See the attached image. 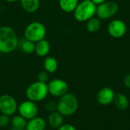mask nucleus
Wrapping results in <instances>:
<instances>
[{
	"instance_id": "21",
	"label": "nucleus",
	"mask_w": 130,
	"mask_h": 130,
	"mask_svg": "<svg viewBox=\"0 0 130 130\" xmlns=\"http://www.w3.org/2000/svg\"><path fill=\"white\" fill-rule=\"evenodd\" d=\"M20 47H21V50L23 53H24L26 54H32L34 53L35 43L25 39L24 40H23L21 43Z\"/></svg>"
},
{
	"instance_id": "15",
	"label": "nucleus",
	"mask_w": 130,
	"mask_h": 130,
	"mask_svg": "<svg viewBox=\"0 0 130 130\" xmlns=\"http://www.w3.org/2000/svg\"><path fill=\"white\" fill-rule=\"evenodd\" d=\"M115 105V107L121 110H126L129 105V101L126 95H125L123 93H117L115 94V97L113 102Z\"/></svg>"
},
{
	"instance_id": "19",
	"label": "nucleus",
	"mask_w": 130,
	"mask_h": 130,
	"mask_svg": "<svg viewBox=\"0 0 130 130\" xmlns=\"http://www.w3.org/2000/svg\"><path fill=\"white\" fill-rule=\"evenodd\" d=\"M86 29L90 33H96L98 32L101 27V19L98 17H93L91 19H89L88 21H86Z\"/></svg>"
},
{
	"instance_id": "23",
	"label": "nucleus",
	"mask_w": 130,
	"mask_h": 130,
	"mask_svg": "<svg viewBox=\"0 0 130 130\" xmlns=\"http://www.w3.org/2000/svg\"><path fill=\"white\" fill-rule=\"evenodd\" d=\"M44 108L47 113H53V112H55L57 110V104L54 101H48L45 104Z\"/></svg>"
},
{
	"instance_id": "16",
	"label": "nucleus",
	"mask_w": 130,
	"mask_h": 130,
	"mask_svg": "<svg viewBox=\"0 0 130 130\" xmlns=\"http://www.w3.org/2000/svg\"><path fill=\"white\" fill-rule=\"evenodd\" d=\"M20 4L23 10L27 13L36 12L39 7L40 2V0H19Z\"/></svg>"
},
{
	"instance_id": "5",
	"label": "nucleus",
	"mask_w": 130,
	"mask_h": 130,
	"mask_svg": "<svg viewBox=\"0 0 130 130\" xmlns=\"http://www.w3.org/2000/svg\"><path fill=\"white\" fill-rule=\"evenodd\" d=\"M24 35L26 40L37 43L45 39L46 35V28L44 24L40 21H32L25 27Z\"/></svg>"
},
{
	"instance_id": "27",
	"label": "nucleus",
	"mask_w": 130,
	"mask_h": 130,
	"mask_svg": "<svg viewBox=\"0 0 130 130\" xmlns=\"http://www.w3.org/2000/svg\"><path fill=\"white\" fill-rule=\"evenodd\" d=\"M94 5H101V4H102V3H104V2H105L107 0H91Z\"/></svg>"
},
{
	"instance_id": "31",
	"label": "nucleus",
	"mask_w": 130,
	"mask_h": 130,
	"mask_svg": "<svg viewBox=\"0 0 130 130\" xmlns=\"http://www.w3.org/2000/svg\"><path fill=\"white\" fill-rule=\"evenodd\" d=\"M45 130H49V129H45Z\"/></svg>"
},
{
	"instance_id": "8",
	"label": "nucleus",
	"mask_w": 130,
	"mask_h": 130,
	"mask_svg": "<svg viewBox=\"0 0 130 130\" xmlns=\"http://www.w3.org/2000/svg\"><path fill=\"white\" fill-rule=\"evenodd\" d=\"M18 102L16 99L10 94H2L0 96V112L1 113L13 116L18 111Z\"/></svg>"
},
{
	"instance_id": "28",
	"label": "nucleus",
	"mask_w": 130,
	"mask_h": 130,
	"mask_svg": "<svg viewBox=\"0 0 130 130\" xmlns=\"http://www.w3.org/2000/svg\"><path fill=\"white\" fill-rule=\"evenodd\" d=\"M5 1L7 2L13 3V2H18V1H19V0H5Z\"/></svg>"
},
{
	"instance_id": "3",
	"label": "nucleus",
	"mask_w": 130,
	"mask_h": 130,
	"mask_svg": "<svg viewBox=\"0 0 130 130\" xmlns=\"http://www.w3.org/2000/svg\"><path fill=\"white\" fill-rule=\"evenodd\" d=\"M49 95L47 83L39 81L31 83L26 89V97L27 100L37 103L43 101Z\"/></svg>"
},
{
	"instance_id": "7",
	"label": "nucleus",
	"mask_w": 130,
	"mask_h": 130,
	"mask_svg": "<svg viewBox=\"0 0 130 130\" xmlns=\"http://www.w3.org/2000/svg\"><path fill=\"white\" fill-rule=\"evenodd\" d=\"M49 94L55 98H60L69 92L68 83L61 78L50 80L47 83Z\"/></svg>"
},
{
	"instance_id": "29",
	"label": "nucleus",
	"mask_w": 130,
	"mask_h": 130,
	"mask_svg": "<svg viewBox=\"0 0 130 130\" xmlns=\"http://www.w3.org/2000/svg\"><path fill=\"white\" fill-rule=\"evenodd\" d=\"M12 130H26L25 129H12Z\"/></svg>"
},
{
	"instance_id": "25",
	"label": "nucleus",
	"mask_w": 130,
	"mask_h": 130,
	"mask_svg": "<svg viewBox=\"0 0 130 130\" xmlns=\"http://www.w3.org/2000/svg\"><path fill=\"white\" fill-rule=\"evenodd\" d=\"M56 130H77L76 128L69 123H64L63 125H62L59 129H57Z\"/></svg>"
},
{
	"instance_id": "20",
	"label": "nucleus",
	"mask_w": 130,
	"mask_h": 130,
	"mask_svg": "<svg viewBox=\"0 0 130 130\" xmlns=\"http://www.w3.org/2000/svg\"><path fill=\"white\" fill-rule=\"evenodd\" d=\"M27 120L20 114L14 115L11 119L10 123L13 129H25Z\"/></svg>"
},
{
	"instance_id": "26",
	"label": "nucleus",
	"mask_w": 130,
	"mask_h": 130,
	"mask_svg": "<svg viewBox=\"0 0 130 130\" xmlns=\"http://www.w3.org/2000/svg\"><path fill=\"white\" fill-rule=\"evenodd\" d=\"M123 84L126 88H127L128 89H130V74H128L125 76V78L123 79Z\"/></svg>"
},
{
	"instance_id": "24",
	"label": "nucleus",
	"mask_w": 130,
	"mask_h": 130,
	"mask_svg": "<svg viewBox=\"0 0 130 130\" xmlns=\"http://www.w3.org/2000/svg\"><path fill=\"white\" fill-rule=\"evenodd\" d=\"M11 119L9 117V116L1 113L0 114V127L1 128H5L6 126H8L10 123Z\"/></svg>"
},
{
	"instance_id": "1",
	"label": "nucleus",
	"mask_w": 130,
	"mask_h": 130,
	"mask_svg": "<svg viewBox=\"0 0 130 130\" xmlns=\"http://www.w3.org/2000/svg\"><path fill=\"white\" fill-rule=\"evenodd\" d=\"M19 43L15 30L10 26L0 27V53L9 54L14 52Z\"/></svg>"
},
{
	"instance_id": "13",
	"label": "nucleus",
	"mask_w": 130,
	"mask_h": 130,
	"mask_svg": "<svg viewBox=\"0 0 130 130\" xmlns=\"http://www.w3.org/2000/svg\"><path fill=\"white\" fill-rule=\"evenodd\" d=\"M50 52V44L48 40L43 39L35 43L34 53L40 57H46Z\"/></svg>"
},
{
	"instance_id": "17",
	"label": "nucleus",
	"mask_w": 130,
	"mask_h": 130,
	"mask_svg": "<svg viewBox=\"0 0 130 130\" xmlns=\"http://www.w3.org/2000/svg\"><path fill=\"white\" fill-rule=\"evenodd\" d=\"M43 67L46 72L49 74H53L56 72L58 69V62L54 57L47 56L43 61Z\"/></svg>"
},
{
	"instance_id": "22",
	"label": "nucleus",
	"mask_w": 130,
	"mask_h": 130,
	"mask_svg": "<svg viewBox=\"0 0 130 130\" xmlns=\"http://www.w3.org/2000/svg\"><path fill=\"white\" fill-rule=\"evenodd\" d=\"M50 79V74L44 71H41L38 73L37 75V81L41 82H44V83H48Z\"/></svg>"
},
{
	"instance_id": "11",
	"label": "nucleus",
	"mask_w": 130,
	"mask_h": 130,
	"mask_svg": "<svg viewBox=\"0 0 130 130\" xmlns=\"http://www.w3.org/2000/svg\"><path fill=\"white\" fill-rule=\"evenodd\" d=\"M115 92L110 87H104L98 91L96 94V101L101 106H107L113 102Z\"/></svg>"
},
{
	"instance_id": "30",
	"label": "nucleus",
	"mask_w": 130,
	"mask_h": 130,
	"mask_svg": "<svg viewBox=\"0 0 130 130\" xmlns=\"http://www.w3.org/2000/svg\"><path fill=\"white\" fill-rule=\"evenodd\" d=\"M82 1H85V0H82Z\"/></svg>"
},
{
	"instance_id": "9",
	"label": "nucleus",
	"mask_w": 130,
	"mask_h": 130,
	"mask_svg": "<svg viewBox=\"0 0 130 130\" xmlns=\"http://www.w3.org/2000/svg\"><path fill=\"white\" fill-rule=\"evenodd\" d=\"M18 114L22 116L27 120L36 117L38 114V107L35 102L31 101H24L18 107Z\"/></svg>"
},
{
	"instance_id": "4",
	"label": "nucleus",
	"mask_w": 130,
	"mask_h": 130,
	"mask_svg": "<svg viewBox=\"0 0 130 130\" xmlns=\"http://www.w3.org/2000/svg\"><path fill=\"white\" fill-rule=\"evenodd\" d=\"M97 5L91 0H85L80 2L75 11L74 17L78 22H86L96 14Z\"/></svg>"
},
{
	"instance_id": "14",
	"label": "nucleus",
	"mask_w": 130,
	"mask_h": 130,
	"mask_svg": "<svg viewBox=\"0 0 130 130\" xmlns=\"http://www.w3.org/2000/svg\"><path fill=\"white\" fill-rule=\"evenodd\" d=\"M48 123L53 129H59L62 125L64 124V117L59 113L57 110L49 113Z\"/></svg>"
},
{
	"instance_id": "2",
	"label": "nucleus",
	"mask_w": 130,
	"mask_h": 130,
	"mask_svg": "<svg viewBox=\"0 0 130 130\" xmlns=\"http://www.w3.org/2000/svg\"><path fill=\"white\" fill-rule=\"evenodd\" d=\"M57 111L63 117H71L74 115L78 108V101L72 93H66L60 97L56 103Z\"/></svg>"
},
{
	"instance_id": "6",
	"label": "nucleus",
	"mask_w": 130,
	"mask_h": 130,
	"mask_svg": "<svg viewBox=\"0 0 130 130\" xmlns=\"http://www.w3.org/2000/svg\"><path fill=\"white\" fill-rule=\"evenodd\" d=\"M119 10V5L113 1H106L105 2L97 5L96 14L101 20H106L113 17Z\"/></svg>"
},
{
	"instance_id": "12",
	"label": "nucleus",
	"mask_w": 130,
	"mask_h": 130,
	"mask_svg": "<svg viewBox=\"0 0 130 130\" xmlns=\"http://www.w3.org/2000/svg\"><path fill=\"white\" fill-rule=\"evenodd\" d=\"M46 126V120L41 117L37 116L36 117L27 120L25 127L26 130H45Z\"/></svg>"
},
{
	"instance_id": "18",
	"label": "nucleus",
	"mask_w": 130,
	"mask_h": 130,
	"mask_svg": "<svg viewBox=\"0 0 130 130\" xmlns=\"http://www.w3.org/2000/svg\"><path fill=\"white\" fill-rule=\"evenodd\" d=\"M79 3V0H59L60 8L66 13L73 12Z\"/></svg>"
},
{
	"instance_id": "10",
	"label": "nucleus",
	"mask_w": 130,
	"mask_h": 130,
	"mask_svg": "<svg viewBox=\"0 0 130 130\" xmlns=\"http://www.w3.org/2000/svg\"><path fill=\"white\" fill-rule=\"evenodd\" d=\"M108 33L113 38H121L126 33V25L121 20H113L108 25Z\"/></svg>"
}]
</instances>
